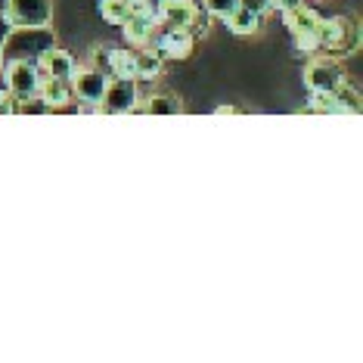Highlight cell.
Listing matches in <instances>:
<instances>
[{
    "instance_id": "obj_1",
    "label": "cell",
    "mask_w": 363,
    "mask_h": 363,
    "mask_svg": "<svg viewBox=\"0 0 363 363\" xmlns=\"http://www.w3.org/2000/svg\"><path fill=\"white\" fill-rule=\"evenodd\" d=\"M53 44H56V35L50 26H10L6 38L0 40V53H4V62L38 60Z\"/></svg>"
},
{
    "instance_id": "obj_2",
    "label": "cell",
    "mask_w": 363,
    "mask_h": 363,
    "mask_svg": "<svg viewBox=\"0 0 363 363\" xmlns=\"http://www.w3.org/2000/svg\"><path fill=\"white\" fill-rule=\"evenodd\" d=\"M360 47V26L354 16H329L320 19V53L342 60Z\"/></svg>"
},
{
    "instance_id": "obj_3",
    "label": "cell",
    "mask_w": 363,
    "mask_h": 363,
    "mask_svg": "<svg viewBox=\"0 0 363 363\" xmlns=\"http://www.w3.org/2000/svg\"><path fill=\"white\" fill-rule=\"evenodd\" d=\"M286 28L292 31L298 53H320V13L308 4H298L283 13Z\"/></svg>"
},
{
    "instance_id": "obj_4",
    "label": "cell",
    "mask_w": 363,
    "mask_h": 363,
    "mask_svg": "<svg viewBox=\"0 0 363 363\" xmlns=\"http://www.w3.org/2000/svg\"><path fill=\"white\" fill-rule=\"evenodd\" d=\"M159 26L186 28L193 35H205L208 22H205V10L196 0H164L159 10Z\"/></svg>"
},
{
    "instance_id": "obj_5",
    "label": "cell",
    "mask_w": 363,
    "mask_h": 363,
    "mask_svg": "<svg viewBox=\"0 0 363 363\" xmlns=\"http://www.w3.org/2000/svg\"><path fill=\"white\" fill-rule=\"evenodd\" d=\"M106 84H109V75L103 69H96V65H81V69L75 65V72H72V96L87 112H96V106H100L106 94Z\"/></svg>"
},
{
    "instance_id": "obj_6",
    "label": "cell",
    "mask_w": 363,
    "mask_h": 363,
    "mask_svg": "<svg viewBox=\"0 0 363 363\" xmlns=\"http://www.w3.org/2000/svg\"><path fill=\"white\" fill-rule=\"evenodd\" d=\"M40 69L35 60H10L4 62V81H6V90L16 103L19 100H28V96L38 94L40 87Z\"/></svg>"
},
{
    "instance_id": "obj_7",
    "label": "cell",
    "mask_w": 363,
    "mask_h": 363,
    "mask_svg": "<svg viewBox=\"0 0 363 363\" xmlns=\"http://www.w3.org/2000/svg\"><path fill=\"white\" fill-rule=\"evenodd\" d=\"M150 47L159 50V56L164 62H180V60H189L196 50V35L186 28H168V26H159L152 31V40Z\"/></svg>"
},
{
    "instance_id": "obj_8",
    "label": "cell",
    "mask_w": 363,
    "mask_h": 363,
    "mask_svg": "<svg viewBox=\"0 0 363 363\" xmlns=\"http://www.w3.org/2000/svg\"><path fill=\"white\" fill-rule=\"evenodd\" d=\"M342 84H345V69L333 56H317V60H311L308 69H304V87H308L311 94H333V90Z\"/></svg>"
},
{
    "instance_id": "obj_9",
    "label": "cell",
    "mask_w": 363,
    "mask_h": 363,
    "mask_svg": "<svg viewBox=\"0 0 363 363\" xmlns=\"http://www.w3.org/2000/svg\"><path fill=\"white\" fill-rule=\"evenodd\" d=\"M140 106V94H137V81L134 78H109L106 84V94L96 112H106V115H128Z\"/></svg>"
},
{
    "instance_id": "obj_10",
    "label": "cell",
    "mask_w": 363,
    "mask_h": 363,
    "mask_svg": "<svg viewBox=\"0 0 363 363\" xmlns=\"http://www.w3.org/2000/svg\"><path fill=\"white\" fill-rule=\"evenodd\" d=\"M4 16L10 26H50L53 0H6Z\"/></svg>"
},
{
    "instance_id": "obj_11",
    "label": "cell",
    "mask_w": 363,
    "mask_h": 363,
    "mask_svg": "<svg viewBox=\"0 0 363 363\" xmlns=\"http://www.w3.org/2000/svg\"><path fill=\"white\" fill-rule=\"evenodd\" d=\"M304 112H320V115H357L360 112V100L357 90H351L348 84L335 87L333 94H313L311 106Z\"/></svg>"
},
{
    "instance_id": "obj_12",
    "label": "cell",
    "mask_w": 363,
    "mask_h": 363,
    "mask_svg": "<svg viewBox=\"0 0 363 363\" xmlns=\"http://www.w3.org/2000/svg\"><path fill=\"white\" fill-rule=\"evenodd\" d=\"M121 35H125V40L130 47H146L152 40V31L159 28V19L150 13H140V10H130V16L125 22H121Z\"/></svg>"
},
{
    "instance_id": "obj_13",
    "label": "cell",
    "mask_w": 363,
    "mask_h": 363,
    "mask_svg": "<svg viewBox=\"0 0 363 363\" xmlns=\"http://www.w3.org/2000/svg\"><path fill=\"white\" fill-rule=\"evenodd\" d=\"M38 69H40V75H47V78H65V81H72V72H75V60H72V53H65L62 47H47L44 53L38 56Z\"/></svg>"
},
{
    "instance_id": "obj_14",
    "label": "cell",
    "mask_w": 363,
    "mask_h": 363,
    "mask_svg": "<svg viewBox=\"0 0 363 363\" xmlns=\"http://www.w3.org/2000/svg\"><path fill=\"white\" fill-rule=\"evenodd\" d=\"M162 69H164V60L159 56V50L155 47H134V78H137V84L140 81H155L162 75Z\"/></svg>"
},
{
    "instance_id": "obj_15",
    "label": "cell",
    "mask_w": 363,
    "mask_h": 363,
    "mask_svg": "<svg viewBox=\"0 0 363 363\" xmlns=\"http://www.w3.org/2000/svg\"><path fill=\"white\" fill-rule=\"evenodd\" d=\"M261 19H264V16H258L255 10H249V6L239 4L236 10H233V13H227L220 22H224V26L233 31V35H239V38H252V35H258V31H261Z\"/></svg>"
},
{
    "instance_id": "obj_16",
    "label": "cell",
    "mask_w": 363,
    "mask_h": 363,
    "mask_svg": "<svg viewBox=\"0 0 363 363\" xmlns=\"http://www.w3.org/2000/svg\"><path fill=\"white\" fill-rule=\"evenodd\" d=\"M38 94L44 96V103L50 106V112L53 109H65L75 96H72V81H65V78H40V87H38Z\"/></svg>"
},
{
    "instance_id": "obj_17",
    "label": "cell",
    "mask_w": 363,
    "mask_h": 363,
    "mask_svg": "<svg viewBox=\"0 0 363 363\" xmlns=\"http://www.w3.org/2000/svg\"><path fill=\"white\" fill-rule=\"evenodd\" d=\"M106 75L109 78H134V50H130V47H109Z\"/></svg>"
},
{
    "instance_id": "obj_18",
    "label": "cell",
    "mask_w": 363,
    "mask_h": 363,
    "mask_svg": "<svg viewBox=\"0 0 363 363\" xmlns=\"http://www.w3.org/2000/svg\"><path fill=\"white\" fill-rule=\"evenodd\" d=\"M137 109L146 115H180L184 112V103H180V96H174V94H152L150 100L143 106H137Z\"/></svg>"
},
{
    "instance_id": "obj_19",
    "label": "cell",
    "mask_w": 363,
    "mask_h": 363,
    "mask_svg": "<svg viewBox=\"0 0 363 363\" xmlns=\"http://www.w3.org/2000/svg\"><path fill=\"white\" fill-rule=\"evenodd\" d=\"M96 10H100L103 22H109V26H121V22L130 16V10H134V4H130V0H100Z\"/></svg>"
},
{
    "instance_id": "obj_20",
    "label": "cell",
    "mask_w": 363,
    "mask_h": 363,
    "mask_svg": "<svg viewBox=\"0 0 363 363\" xmlns=\"http://www.w3.org/2000/svg\"><path fill=\"white\" fill-rule=\"evenodd\" d=\"M16 112H19V115H47V112H50V106L44 103V96H40V94H35V96H28V100L16 103Z\"/></svg>"
},
{
    "instance_id": "obj_21",
    "label": "cell",
    "mask_w": 363,
    "mask_h": 363,
    "mask_svg": "<svg viewBox=\"0 0 363 363\" xmlns=\"http://www.w3.org/2000/svg\"><path fill=\"white\" fill-rule=\"evenodd\" d=\"M239 6V0H202V10L208 16H218V19H224L227 13H233Z\"/></svg>"
},
{
    "instance_id": "obj_22",
    "label": "cell",
    "mask_w": 363,
    "mask_h": 363,
    "mask_svg": "<svg viewBox=\"0 0 363 363\" xmlns=\"http://www.w3.org/2000/svg\"><path fill=\"white\" fill-rule=\"evenodd\" d=\"M130 4H134V10L150 13V16H155V19H159V10H162L164 0H130Z\"/></svg>"
},
{
    "instance_id": "obj_23",
    "label": "cell",
    "mask_w": 363,
    "mask_h": 363,
    "mask_svg": "<svg viewBox=\"0 0 363 363\" xmlns=\"http://www.w3.org/2000/svg\"><path fill=\"white\" fill-rule=\"evenodd\" d=\"M16 112V100L10 96V90H0V115H13Z\"/></svg>"
},
{
    "instance_id": "obj_24",
    "label": "cell",
    "mask_w": 363,
    "mask_h": 363,
    "mask_svg": "<svg viewBox=\"0 0 363 363\" xmlns=\"http://www.w3.org/2000/svg\"><path fill=\"white\" fill-rule=\"evenodd\" d=\"M298 4H304V0H270V10L286 13V10H292V6H298Z\"/></svg>"
},
{
    "instance_id": "obj_25",
    "label": "cell",
    "mask_w": 363,
    "mask_h": 363,
    "mask_svg": "<svg viewBox=\"0 0 363 363\" xmlns=\"http://www.w3.org/2000/svg\"><path fill=\"white\" fill-rule=\"evenodd\" d=\"M6 31H10V22H6V16H4V13H0V40H4V38H6Z\"/></svg>"
},
{
    "instance_id": "obj_26",
    "label": "cell",
    "mask_w": 363,
    "mask_h": 363,
    "mask_svg": "<svg viewBox=\"0 0 363 363\" xmlns=\"http://www.w3.org/2000/svg\"><path fill=\"white\" fill-rule=\"evenodd\" d=\"M6 10V0H0V13H4Z\"/></svg>"
},
{
    "instance_id": "obj_27",
    "label": "cell",
    "mask_w": 363,
    "mask_h": 363,
    "mask_svg": "<svg viewBox=\"0 0 363 363\" xmlns=\"http://www.w3.org/2000/svg\"><path fill=\"white\" fill-rule=\"evenodd\" d=\"M0 72H4V53H0Z\"/></svg>"
}]
</instances>
